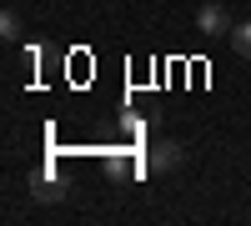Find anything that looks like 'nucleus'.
Here are the masks:
<instances>
[{
	"label": "nucleus",
	"mask_w": 251,
	"mask_h": 226,
	"mask_svg": "<svg viewBox=\"0 0 251 226\" xmlns=\"http://www.w3.org/2000/svg\"><path fill=\"white\" fill-rule=\"evenodd\" d=\"M226 40H231V50H236V55H246V60H251V20H236Z\"/></svg>",
	"instance_id": "nucleus-3"
},
{
	"label": "nucleus",
	"mask_w": 251,
	"mask_h": 226,
	"mask_svg": "<svg viewBox=\"0 0 251 226\" xmlns=\"http://www.w3.org/2000/svg\"><path fill=\"white\" fill-rule=\"evenodd\" d=\"M30 196H35V201H60V181H55V176H35V181H30Z\"/></svg>",
	"instance_id": "nucleus-4"
},
{
	"label": "nucleus",
	"mask_w": 251,
	"mask_h": 226,
	"mask_svg": "<svg viewBox=\"0 0 251 226\" xmlns=\"http://www.w3.org/2000/svg\"><path fill=\"white\" fill-rule=\"evenodd\" d=\"M231 25L236 20H231V10H226L221 0H206V5L196 10V30L201 35H231Z\"/></svg>",
	"instance_id": "nucleus-2"
},
{
	"label": "nucleus",
	"mask_w": 251,
	"mask_h": 226,
	"mask_svg": "<svg viewBox=\"0 0 251 226\" xmlns=\"http://www.w3.org/2000/svg\"><path fill=\"white\" fill-rule=\"evenodd\" d=\"M181 161H186L181 141H151V146H146V171L151 176H171Z\"/></svg>",
	"instance_id": "nucleus-1"
},
{
	"label": "nucleus",
	"mask_w": 251,
	"mask_h": 226,
	"mask_svg": "<svg viewBox=\"0 0 251 226\" xmlns=\"http://www.w3.org/2000/svg\"><path fill=\"white\" fill-rule=\"evenodd\" d=\"M0 35H5V40H20V35H25V25H20V15H15V10L0 15Z\"/></svg>",
	"instance_id": "nucleus-5"
}]
</instances>
